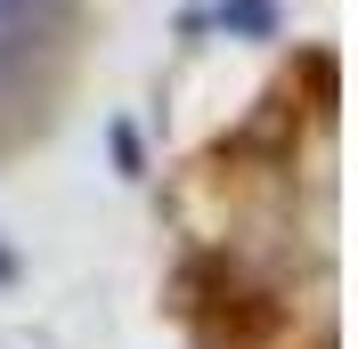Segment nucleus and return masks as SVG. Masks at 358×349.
<instances>
[{
    "mask_svg": "<svg viewBox=\"0 0 358 349\" xmlns=\"http://www.w3.org/2000/svg\"><path fill=\"white\" fill-rule=\"evenodd\" d=\"M277 24H285L277 0H220V33L228 41H277Z\"/></svg>",
    "mask_w": 358,
    "mask_h": 349,
    "instance_id": "f257e3e1",
    "label": "nucleus"
},
{
    "mask_svg": "<svg viewBox=\"0 0 358 349\" xmlns=\"http://www.w3.org/2000/svg\"><path fill=\"white\" fill-rule=\"evenodd\" d=\"M33 8H41V0H0V41H17L24 24H33Z\"/></svg>",
    "mask_w": 358,
    "mask_h": 349,
    "instance_id": "f03ea898",
    "label": "nucleus"
}]
</instances>
